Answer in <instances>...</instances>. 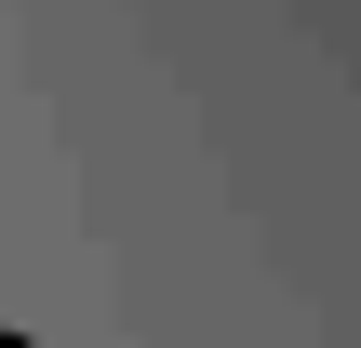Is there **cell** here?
<instances>
[{
	"label": "cell",
	"instance_id": "1",
	"mask_svg": "<svg viewBox=\"0 0 361 348\" xmlns=\"http://www.w3.org/2000/svg\"><path fill=\"white\" fill-rule=\"evenodd\" d=\"M0 348H27V335H0Z\"/></svg>",
	"mask_w": 361,
	"mask_h": 348
}]
</instances>
